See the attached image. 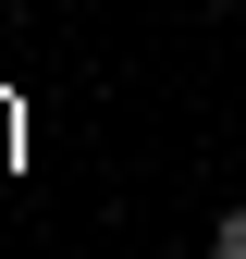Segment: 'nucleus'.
<instances>
[{"mask_svg": "<svg viewBox=\"0 0 246 259\" xmlns=\"http://www.w3.org/2000/svg\"><path fill=\"white\" fill-rule=\"evenodd\" d=\"M209 259H246V210H222V222H209Z\"/></svg>", "mask_w": 246, "mask_h": 259, "instance_id": "nucleus-1", "label": "nucleus"}, {"mask_svg": "<svg viewBox=\"0 0 246 259\" xmlns=\"http://www.w3.org/2000/svg\"><path fill=\"white\" fill-rule=\"evenodd\" d=\"M209 13H246V0H209Z\"/></svg>", "mask_w": 246, "mask_h": 259, "instance_id": "nucleus-2", "label": "nucleus"}]
</instances>
